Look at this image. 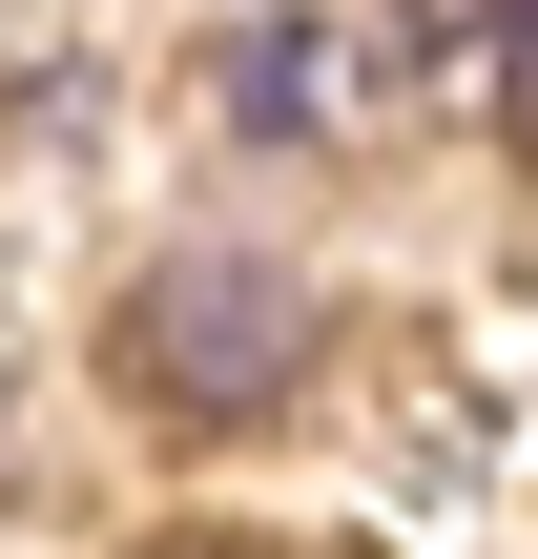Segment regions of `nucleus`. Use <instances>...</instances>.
Returning <instances> with one entry per match:
<instances>
[{
    "label": "nucleus",
    "instance_id": "2",
    "mask_svg": "<svg viewBox=\"0 0 538 559\" xmlns=\"http://www.w3.org/2000/svg\"><path fill=\"white\" fill-rule=\"evenodd\" d=\"M332 83H373V62H332L311 21H249V145H311V124H332Z\"/></svg>",
    "mask_w": 538,
    "mask_h": 559
},
{
    "label": "nucleus",
    "instance_id": "4",
    "mask_svg": "<svg viewBox=\"0 0 538 559\" xmlns=\"http://www.w3.org/2000/svg\"><path fill=\"white\" fill-rule=\"evenodd\" d=\"M166 559H249V539H166Z\"/></svg>",
    "mask_w": 538,
    "mask_h": 559
},
{
    "label": "nucleus",
    "instance_id": "1",
    "mask_svg": "<svg viewBox=\"0 0 538 559\" xmlns=\"http://www.w3.org/2000/svg\"><path fill=\"white\" fill-rule=\"evenodd\" d=\"M104 353H124V394H145L166 436H249V415L311 394L332 311H311V270H270V249H166V270L124 290Z\"/></svg>",
    "mask_w": 538,
    "mask_h": 559
},
{
    "label": "nucleus",
    "instance_id": "3",
    "mask_svg": "<svg viewBox=\"0 0 538 559\" xmlns=\"http://www.w3.org/2000/svg\"><path fill=\"white\" fill-rule=\"evenodd\" d=\"M498 104L538 124V0H498Z\"/></svg>",
    "mask_w": 538,
    "mask_h": 559
}]
</instances>
